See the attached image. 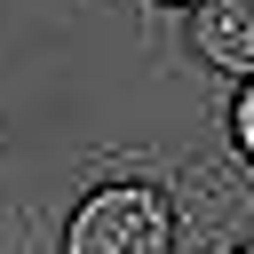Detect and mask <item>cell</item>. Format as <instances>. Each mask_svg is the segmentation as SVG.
Masks as SVG:
<instances>
[{
    "label": "cell",
    "mask_w": 254,
    "mask_h": 254,
    "mask_svg": "<svg viewBox=\"0 0 254 254\" xmlns=\"http://www.w3.org/2000/svg\"><path fill=\"white\" fill-rule=\"evenodd\" d=\"M175 238V214L151 183H111V190H87L71 230H64V254H167Z\"/></svg>",
    "instance_id": "1"
},
{
    "label": "cell",
    "mask_w": 254,
    "mask_h": 254,
    "mask_svg": "<svg viewBox=\"0 0 254 254\" xmlns=\"http://www.w3.org/2000/svg\"><path fill=\"white\" fill-rule=\"evenodd\" d=\"M190 32H198V56H206V64L254 79V0H206Z\"/></svg>",
    "instance_id": "2"
},
{
    "label": "cell",
    "mask_w": 254,
    "mask_h": 254,
    "mask_svg": "<svg viewBox=\"0 0 254 254\" xmlns=\"http://www.w3.org/2000/svg\"><path fill=\"white\" fill-rule=\"evenodd\" d=\"M230 127H238V143H246V159H254V79H246V95H238V111H230Z\"/></svg>",
    "instance_id": "3"
},
{
    "label": "cell",
    "mask_w": 254,
    "mask_h": 254,
    "mask_svg": "<svg viewBox=\"0 0 254 254\" xmlns=\"http://www.w3.org/2000/svg\"><path fill=\"white\" fill-rule=\"evenodd\" d=\"M238 254H254V238H246V246H238Z\"/></svg>",
    "instance_id": "4"
},
{
    "label": "cell",
    "mask_w": 254,
    "mask_h": 254,
    "mask_svg": "<svg viewBox=\"0 0 254 254\" xmlns=\"http://www.w3.org/2000/svg\"><path fill=\"white\" fill-rule=\"evenodd\" d=\"M175 8H183V0H175ZM198 8H206V0H198Z\"/></svg>",
    "instance_id": "5"
}]
</instances>
